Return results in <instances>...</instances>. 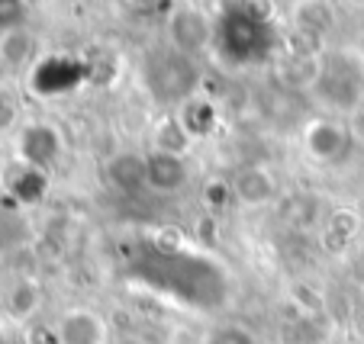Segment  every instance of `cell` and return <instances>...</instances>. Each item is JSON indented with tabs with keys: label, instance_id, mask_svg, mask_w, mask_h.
<instances>
[{
	"label": "cell",
	"instance_id": "1",
	"mask_svg": "<svg viewBox=\"0 0 364 344\" xmlns=\"http://www.w3.org/2000/svg\"><path fill=\"white\" fill-rule=\"evenodd\" d=\"M107 341V325L90 312H68L62 322V344H103Z\"/></svg>",
	"mask_w": 364,
	"mask_h": 344
},
{
	"label": "cell",
	"instance_id": "2",
	"mask_svg": "<svg viewBox=\"0 0 364 344\" xmlns=\"http://www.w3.org/2000/svg\"><path fill=\"white\" fill-rule=\"evenodd\" d=\"M232 190L242 203L258 206V203H268L271 196H274V177H271L264 167H248V171H242L239 177H235Z\"/></svg>",
	"mask_w": 364,
	"mask_h": 344
},
{
	"label": "cell",
	"instance_id": "3",
	"mask_svg": "<svg viewBox=\"0 0 364 344\" xmlns=\"http://www.w3.org/2000/svg\"><path fill=\"white\" fill-rule=\"evenodd\" d=\"M36 55V39L26 29H7L0 35V62L7 68H26Z\"/></svg>",
	"mask_w": 364,
	"mask_h": 344
},
{
	"label": "cell",
	"instance_id": "4",
	"mask_svg": "<svg viewBox=\"0 0 364 344\" xmlns=\"http://www.w3.org/2000/svg\"><path fill=\"white\" fill-rule=\"evenodd\" d=\"M110 180L119 190H139L142 184H149V161L139 155H119L110 161Z\"/></svg>",
	"mask_w": 364,
	"mask_h": 344
},
{
	"label": "cell",
	"instance_id": "5",
	"mask_svg": "<svg viewBox=\"0 0 364 344\" xmlns=\"http://www.w3.org/2000/svg\"><path fill=\"white\" fill-rule=\"evenodd\" d=\"M149 184L159 187V190H174V187L184 184V165L174 155H155L149 161Z\"/></svg>",
	"mask_w": 364,
	"mask_h": 344
},
{
	"label": "cell",
	"instance_id": "6",
	"mask_svg": "<svg viewBox=\"0 0 364 344\" xmlns=\"http://www.w3.org/2000/svg\"><path fill=\"white\" fill-rule=\"evenodd\" d=\"M184 26V33H174V42L184 48H193L200 42H206V20L203 16H193V13H178L174 16V29Z\"/></svg>",
	"mask_w": 364,
	"mask_h": 344
},
{
	"label": "cell",
	"instance_id": "7",
	"mask_svg": "<svg viewBox=\"0 0 364 344\" xmlns=\"http://www.w3.org/2000/svg\"><path fill=\"white\" fill-rule=\"evenodd\" d=\"M184 142H187V135H184V129H181V123H168L165 129L159 132V152L161 155H174V158H178V155L184 152Z\"/></svg>",
	"mask_w": 364,
	"mask_h": 344
},
{
	"label": "cell",
	"instance_id": "8",
	"mask_svg": "<svg viewBox=\"0 0 364 344\" xmlns=\"http://www.w3.org/2000/svg\"><path fill=\"white\" fill-rule=\"evenodd\" d=\"M36 303H39V289L33 283H20L14 299H10V309H14V316H29L36 309Z\"/></svg>",
	"mask_w": 364,
	"mask_h": 344
},
{
	"label": "cell",
	"instance_id": "9",
	"mask_svg": "<svg viewBox=\"0 0 364 344\" xmlns=\"http://www.w3.org/2000/svg\"><path fill=\"white\" fill-rule=\"evenodd\" d=\"M226 196H232V187L223 184V180H213L206 187V203L210 206H226Z\"/></svg>",
	"mask_w": 364,
	"mask_h": 344
},
{
	"label": "cell",
	"instance_id": "10",
	"mask_svg": "<svg viewBox=\"0 0 364 344\" xmlns=\"http://www.w3.org/2000/svg\"><path fill=\"white\" fill-rule=\"evenodd\" d=\"M332 228H336L342 238L355 235V213H348V209H338V213L332 216Z\"/></svg>",
	"mask_w": 364,
	"mask_h": 344
},
{
	"label": "cell",
	"instance_id": "11",
	"mask_svg": "<svg viewBox=\"0 0 364 344\" xmlns=\"http://www.w3.org/2000/svg\"><path fill=\"white\" fill-rule=\"evenodd\" d=\"M294 296H303V299H296V303H300L303 309H319V293H316V289L296 287V293H294Z\"/></svg>",
	"mask_w": 364,
	"mask_h": 344
}]
</instances>
